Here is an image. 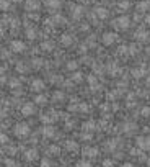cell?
<instances>
[{
	"mask_svg": "<svg viewBox=\"0 0 150 167\" xmlns=\"http://www.w3.org/2000/svg\"><path fill=\"white\" fill-rule=\"evenodd\" d=\"M111 25L116 28V30H127L131 26V18L127 15H123V17H118L111 21Z\"/></svg>",
	"mask_w": 150,
	"mask_h": 167,
	"instance_id": "1",
	"label": "cell"
},
{
	"mask_svg": "<svg viewBox=\"0 0 150 167\" xmlns=\"http://www.w3.org/2000/svg\"><path fill=\"white\" fill-rule=\"evenodd\" d=\"M77 67H78V62L77 61H69L67 62V69L69 70H77Z\"/></svg>",
	"mask_w": 150,
	"mask_h": 167,
	"instance_id": "36",
	"label": "cell"
},
{
	"mask_svg": "<svg viewBox=\"0 0 150 167\" xmlns=\"http://www.w3.org/2000/svg\"><path fill=\"white\" fill-rule=\"evenodd\" d=\"M78 167H91V164H90V161H80L77 164Z\"/></svg>",
	"mask_w": 150,
	"mask_h": 167,
	"instance_id": "43",
	"label": "cell"
},
{
	"mask_svg": "<svg viewBox=\"0 0 150 167\" xmlns=\"http://www.w3.org/2000/svg\"><path fill=\"white\" fill-rule=\"evenodd\" d=\"M72 43H74V39H72V36H70V34H62V36H60V44H62L64 48L72 46Z\"/></svg>",
	"mask_w": 150,
	"mask_h": 167,
	"instance_id": "17",
	"label": "cell"
},
{
	"mask_svg": "<svg viewBox=\"0 0 150 167\" xmlns=\"http://www.w3.org/2000/svg\"><path fill=\"white\" fill-rule=\"evenodd\" d=\"M10 48H12L13 53H23V51L26 49L25 43H23V41H20V39H13V41L10 43Z\"/></svg>",
	"mask_w": 150,
	"mask_h": 167,
	"instance_id": "8",
	"label": "cell"
},
{
	"mask_svg": "<svg viewBox=\"0 0 150 167\" xmlns=\"http://www.w3.org/2000/svg\"><path fill=\"white\" fill-rule=\"evenodd\" d=\"M26 36H28V39H34V38H36V30H33V28H28V30H26Z\"/></svg>",
	"mask_w": 150,
	"mask_h": 167,
	"instance_id": "35",
	"label": "cell"
},
{
	"mask_svg": "<svg viewBox=\"0 0 150 167\" xmlns=\"http://www.w3.org/2000/svg\"><path fill=\"white\" fill-rule=\"evenodd\" d=\"M56 118H57L56 112H46V113L41 115V121L44 123V125H52Z\"/></svg>",
	"mask_w": 150,
	"mask_h": 167,
	"instance_id": "7",
	"label": "cell"
},
{
	"mask_svg": "<svg viewBox=\"0 0 150 167\" xmlns=\"http://www.w3.org/2000/svg\"><path fill=\"white\" fill-rule=\"evenodd\" d=\"M52 165L54 164L49 161V159H42V161H41V167H52Z\"/></svg>",
	"mask_w": 150,
	"mask_h": 167,
	"instance_id": "41",
	"label": "cell"
},
{
	"mask_svg": "<svg viewBox=\"0 0 150 167\" xmlns=\"http://www.w3.org/2000/svg\"><path fill=\"white\" fill-rule=\"evenodd\" d=\"M82 139L83 141H91V139H93V136H91V133H83L82 134Z\"/></svg>",
	"mask_w": 150,
	"mask_h": 167,
	"instance_id": "42",
	"label": "cell"
},
{
	"mask_svg": "<svg viewBox=\"0 0 150 167\" xmlns=\"http://www.w3.org/2000/svg\"><path fill=\"white\" fill-rule=\"evenodd\" d=\"M140 115H142V117H150V107H144V108H142V110H140Z\"/></svg>",
	"mask_w": 150,
	"mask_h": 167,
	"instance_id": "38",
	"label": "cell"
},
{
	"mask_svg": "<svg viewBox=\"0 0 150 167\" xmlns=\"http://www.w3.org/2000/svg\"><path fill=\"white\" fill-rule=\"evenodd\" d=\"M96 72H101L103 70V66H99V64H95V67H93Z\"/></svg>",
	"mask_w": 150,
	"mask_h": 167,
	"instance_id": "48",
	"label": "cell"
},
{
	"mask_svg": "<svg viewBox=\"0 0 150 167\" xmlns=\"http://www.w3.org/2000/svg\"><path fill=\"white\" fill-rule=\"evenodd\" d=\"M7 143H8V136L3 133V134H2V144H7Z\"/></svg>",
	"mask_w": 150,
	"mask_h": 167,
	"instance_id": "47",
	"label": "cell"
},
{
	"mask_svg": "<svg viewBox=\"0 0 150 167\" xmlns=\"http://www.w3.org/2000/svg\"><path fill=\"white\" fill-rule=\"evenodd\" d=\"M17 70L20 72V74H26V72H28V67L25 66L23 62H18V64H17Z\"/></svg>",
	"mask_w": 150,
	"mask_h": 167,
	"instance_id": "34",
	"label": "cell"
},
{
	"mask_svg": "<svg viewBox=\"0 0 150 167\" xmlns=\"http://www.w3.org/2000/svg\"><path fill=\"white\" fill-rule=\"evenodd\" d=\"M25 8L28 12H38L41 8V2L39 0H25Z\"/></svg>",
	"mask_w": 150,
	"mask_h": 167,
	"instance_id": "6",
	"label": "cell"
},
{
	"mask_svg": "<svg viewBox=\"0 0 150 167\" xmlns=\"http://www.w3.org/2000/svg\"><path fill=\"white\" fill-rule=\"evenodd\" d=\"M135 128H137V126H135V123L129 121V123H124V128L123 129H124L126 133H132V131H135Z\"/></svg>",
	"mask_w": 150,
	"mask_h": 167,
	"instance_id": "26",
	"label": "cell"
},
{
	"mask_svg": "<svg viewBox=\"0 0 150 167\" xmlns=\"http://www.w3.org/2000/svg\"><path fill=\"white\" fill-rule=\"evenodd\" d=\"M51 82H54V84H62V82H64V77H62V76H54V77H51Z\"/></svg>",
	"mask_w": 150,
	"mask_h": 167,
	"instance_id": "37",
	"label": "cell"
},
{
	"mask_svg": "<svg viewBox=\"0 0 150 167\" xmlns=\"http://www.w3.org/2000/svg\"><path fill=\"white\" fill-rule=\"evenodd\" d=\"M147 164H148V167H150V159H148V161H147Z\"/></svg>",
	"mask_w": 150,
	"mask_h": 167,
	"instance_id": "52",
	"label": "cell"
},
{
	"mask_svg": "<svg viewBox=\"0 0 150 167\" xmlns=\"http://www.w3.org/2000/svg\"><path fill=\"white\" fill-rule=\"evenodd\" d=\"M129 54H137V46H135V44L129 46Z\"/></svg>",
	"mask_w": 150,
	"mask_h": 167,
	"instance_id": "46",
	"label": "cell"
},
{
	"mask_svg": "<svg viewBox=\"0 0 150 167\" xmlns=\"http://www.w3.org/2000/svg\"><path fill=\"white\" fill-rule=\"evenodd\" d=\"M44 81H41V79H34V81L31 82V90L34 92H41V90H44Z\"/></svg>",
	"mask_w": 150,
	"mask_h": 167,
	"instance_id": "11",
	"label": "cell"
},
{
	"mask_svg": "<svg viewBox=\"0 0 150 167\" xmlns=\"http://www.w3.org/2000/svg\"><path fill=\"white\" fill-rule=\"evenodd\" d=\"M52 23L54 25H65V17L64 15H54L52 17Z\"/></svg>",
	"mask_w": 150,
	"mask_h": 167,
	"instance_id": "25",
	"label": "cell"
},
{
	"mask_svg": "<svg viewBox=\"0 0 150 167\" xmlns=\"http://www.w3.org/2000/svg\"><path fill=\"white\" fill-rule=\"evenodd\" d=\"M65 149H67L69 152H75V151H78V143L74 141V139H69V141L65 143Z\"/></svg>",
	"mask_w": 150,
	"mask_h": 167,
	"instance_id": "18",
	"label": "cell"
},
{
	"mask_svg": "<svg viewBox=\"0 0 150 167\" xmlns=\"http://www.w3.org/2000/svg\"><path fill=\"white\" fill-rule=\"evenodd\" d=\"M88 84H90V89L93 90V92H96L98 89H99V85H98V81H96V77L91 74V76H88Z\"/></svg>",
	"mask_w": 150,
	"mask_h": 167,
	"instance_id": "19",
	"label": "cell"
},
{
	"mask_svg": "<svg viewBox=\"0 0 150 167\" xmlns=\"http://www.w3.org/2000/svg\"><path fill=\"white\" fill-rule=\"evenodd\" d=\"M0 7H2V10H3V12H7V10L10 8V2H8V0H2V3H0Z\"/></svg>",
	"mask_w": 150,
	"mask_h": 167,
	"instance_id": "39",
	"label": "cell"
},
{
	"mask_svg": "<svg viewBox=\"0 0 150 167\" xmlns=\"http://www.w3.org/2000/svg\"><path fill=\"white\" fill-rule=\"evenodd\" d=\"M98 148H85L83 149V156L87 159H91V157H96L98 156Z\"/></svg>",
	"mask_w": 150,
	"mask_h": 167,
	"instance_id": "14",
	"label": "cell"
},
{
	"mask_svg": "<svg viewBox=\"0 0 150 167\" xmlns=\"http://www.w3.org/2000/svg\"><path fill=\"white\" fill-rule=\"evenodd\" d=\"M31 66L34 69H39L42 66V59H41V57H33V59H31Z\"/></svg>",
	"mask_w": 150,
	"mask_h": 167,
	"instance_id": "30",
	"label": "cell"
},
{
	"mask_svg": "<svg viewBox=\"0 0 150 167\" xmlns=\"http://www.w3.org/2000/svg\"><path fill=\"white\" fill-rule=\"evenodd\" d=\"M119 72H121V69L118 67L116 62H111L109 66H108V74H109V76H118Z\"/></svg>",
	"mask_w": 150,
	"mask_h": 167,
	"instance_id": "20",
	"label": "cell"
},
{
	"mask_svg": "<svg viewBox=\"0 0 150 167\" xmlns=\"http://www.w3.org/2000/svg\"><path fill=\"white\" fill-rule=\"evenodd\" d=\"M95 125H96V123L93 120H88V121H85L83 125H82V128H83V131H93V129L96 128Z\"/></svg>",
	"mask_w": 150,
	"mask_h": 167,
	"instance_id": "21",
	"label": "cell"
},
{
	"mask_svg": "<svg viewBox=\"0 0 150 167\" xmlns=\"http://www.w3.org/2000/svg\"><path fill=\"white\" fill-rule=\"evenodd\" d=\"M121 167H134L131 162H126V164H123V165H121Z\"/></svg>",
	"mask_w": 150,
	"mask_h": 167,
	"instance_id": "50",
	"label": "cell"
},
{
	"mask_svg": "<svg viewBox=\"0 0 150 167\" xmlns=\"http://www.w3.org/2000/svg\"><path fill=\"white\" fill-rule=\"evenodd\" d=\"M46 102H47L46 95H36V97H34V103H36V105H44Z\"/></svg>",
	"mask_w": 150,
	"mask_h": 167,
	"instance_id": "29",
	"label": "cell"
},
{
	"mask_svg": "<svg viewBox=\"0 0 150 167\" xmlns=\"http://www.w3.org/2000/svg\"><path fill=\"white\" fill-rule=\"evenodd\" d=\"M135 144H137L139 149L148 151V149H150V138H148V136H139L137 139H135Z\"/></svg>",
	"mask_w": 150,
	"mask_h": 167,
	"instance_id": "4",
	"label": "cell"
},
{
	"mask_svg": "<svg viewBox=\"0 0 150 167\" xmlns=\"http://www.w3.org/2000/svg\"><path fill=\"white\" fill-rule=\"evenodd\" d=\"M135 39L137 41H148L150 39V33L144 28H139L137 31H135Z\"/></svg>",
	"mask_w": 150,
	"mask_h": 167,
	"instance_id": "9",
	"label": "cell"
},
{
	"mask_svg": "<svg viewBox=\"0 0 150 167\" xmlns=\"http://www.w3.org/2000/svg\"><path fill=\"white\" fill-rule=\"evenodd\" d=\"M44 5L47 7L49 10H57V8H60V0H44Z\"/></svg>",
	"mask_w": 150,
	"mask_h": 167,
	"instance_id": "15",
	"label": "cell"
},
{
	"mask_svg": "<svg viewBox=\"0 0 150 167\" xmlns=\"http://www.w3.org/2000/svg\"><path fill=\"white\" fill-rule=\"evenodd\" d=\"M59 152H60V148L56 146V144H52V146L47 148V154L49 156H59Z\"/></svg>",
	"mask_w": 150,
	"mask_h": 167,
	"instance_id": "24",
	"label": "cell"
},
{
	"mask_svg": "<svg viewBox=\"0 0 150 167\" xmlns=\"http://www.w3.org/2000/svg\"><path fill=\"white\" fill-rule=\"evenodd\" d=\"M114 162L111 161V159H106V161H103V167H113Z\"/></svg>",
	"mask_w": 150,
	"mask_h": 167,
	"instance_id": "44",
	"label": "cell"
},
{
	"mask_svg": "<svg viewBox=\"0 0 150 167\" xmlns=\"http://www.w3.org/2000/svg\"><path fill=\"white\" fill-rule=\"evenodd\" d=\"M64 98H65V95H64V92H60V90H57V92L52 93V100L54 102H62Z\"/></svg>",
	"mask_w": 150,
	"mask_h": 167,
	"instance_id": "27",
	"label": "cell"
},
{
	"mask_svg": "<svg viewBox=\"0 0 150 167\" xmlns=\"http://www.w3.org/2000/svg\"><path fill=\"white\" fill-rule=\"evenodd\" d=\"M83 15V7L82 5H74L72 7V18L74 20H80Z\"/></svg>",
	"mask_w": 150,
	"mask_h": 167,
	"instance_id": "13",
	"label": "cell"
},
{
	"mask_svg": "<svg viewBox=\"0 0 150 167\" xmlns=\"http://www.w3.org/2000/svg\"><path fill=\"white\" fill-rule=\"evenodd\" d=\"M83 81V76L80 74V72H74V74H72V82H82Z\"/></svg>",
	"mask_w": 150,
	"mask_h": 167,
	"instance_id": "33",
	"label": "cell"
},
{
	"mask_svg": "<svg viewBox=\"0 0 150 167\" xmlns=\"http://www.w3.org/2000/svg\"><path fill=\"white\" fill-rule=\"evenodd\" d=\"M132 76H134L135 79H140V77L145 76V70H144V69H134V70H132Z\"/></svg>",
	"mask_w": 150,
	"mask_h": 167,
	"instance_id": "31",
	"label": "cell"
},
{
	"mask_svg": "<svg viewBox=\"0 0 150 167\" xmlns=\"http://www.w3.org/2000/svg\"><path fill=\"white\" fill-rule=\"evenodd\" d=\"M36 113V103H25L23 107H21V115L23 117H31V115Z\"/></svg>",
	"mask_w": 150,
	"mask_h": 167,
	"instance_id": "5",
	"label": "cell"
},
{
	"mask_svg": "<svg viewBox=\"0 0 150 167\" xmlns=\"http://www.w3.org/2000/svg\"><path fill=\"white\" fill-rule=\"evenodd\" d=\"M54 134H56V129H54V126H51V125H46L44 128H42V136H44V138H54Z\"/></svg>",
	"mask_w": 150,
	"mask_h": 167,
	"instance_id": "16",
	"label": "cell"
},
{
	"mask_svg": "<svg viewBox=\"0 0 150 167\" xmlns=\"http://www.w3.org/2000/svg\"><path fill=\"white\" fill-rule=\"evenodd\" d=\"M41 49L46 51V53H51V51L54 49V43H52V41H44V43H41Z\"/></svg>",
	"mask_w": 150,
	"mask_h": 167,
	"instance_id": "23",
	"label": "cell"
},
{
	"mask_svg": "<svg viewBox=\"0 0 150 167\" xmlns=\"http://www.w3.org/2000/svg\"><path fill=\"white\" fill-rule=\"evenodd\" d=\"M8 87H10V89H18V87H21L20 79H10V81H8Z\"/></svg>",
	"mask_w": 150,
	"mask_h": 167,
	"instance_id": "28",
	"label": "cell"
},
{
	"mask_svg": "<svg viewBox=\"0 0 150 167\" xmlns=\"http://www.w3.org/2000/svg\"><path fill=\"white\" fill-rule=\"evenodd\" d=\"M150 8V0H142V2L137 3V10L139 12H147Z\"/></svg>",
	"mask_w": 150,
	"mask_h": 167,
	"instance_id": "22",
	"label": "cell"
},
{
	"mask_svg": "<svg viewBox=\"0 0 150 167\" xmlns=\"http://www.w3.org/2000/svg\"><path fill=\"white\" fill-rule=\"evenodd\" d=\"M118 7H119V10H123V12H124V10H129V8H131V3L127 2V0H123V2H119Z\"/></svg>",
	"mask_w": 150,
	"mask_h": 167,
	"instance_id": "32",
	"label": "cell"
},
{
	"mask_svg": "<svg viewBox=\"0 0 150 167\" xmlns=\"http://www.w3.org/2000/svg\"><path fill=\"white\" fill-rule=\"evenodd\" d=\"M95 13H96V17H98L99 20H104V18H108V15H109L108 8H104V7H101V5H98L96 8H95Z\"/></svg>",
	"mask_w": 150,
	"mask_h": 167,
	"instance_id": "10",
	"label": "cell"
},
{
	"mask_svg": "<svg viewBox=\"0 0 150 167\" xmlns=\"http://www.w3.org/2000/svg\"><path fill=\"white\" fill-rule=\"evenodd\" d=\"M13 133H15L17 138H26L30 134V126L26 123H17L15 128H13Z\"/></svg>",
	"mask_w": 150,
	"mask_h": 167,
	"instance_id": "2",
	"label": "cell"
},
{
	"mask_svg": "<svg viewBox=\"0 0 150 167\" xmlns=\"http://www.w3.org/2000/svg\"><path fill=\"white\" fill-rule=\"evenodd\" d=\"M148 84H150V77H148Z\"/></svg>",
	"mask_w": 150,
	"mask_h": 167,
	"instance_id": "53",
	"label": "cell"
},
{
	"mask_svg": "<svg viewBox=\"0 0 150 167\" xmlns=\"http://www.w3.org/2000/svg\"><path fill=\"white\" fill-rule=\"evenodd\" d=\"M145 21H147V25H150V15H148V17L145 18Z\"/></svg>",
	"mask_w": 150,
	"mask_h": 167,
	"instance_id": "51",
	"label": "cell"
},
{
	"mask_svg": "<svg viewBox=\"0 0 150 167\" xmlns=\"http://www.w3.org/2000/svg\"><path fill=\"white\" fill-rule=\"evenodd\" d=\"M90 110V108H88V105L87 103H80V105H78V112H82V113H87Z\"/></svg>",
	"mask_w": 150,
	"mask_h": 167,
	"instance_id": "40",
	"label": "cell"
},
{
	"mask_svg": "<svg viewBox=\"0 0 150 167\" xmlns=\"http://www.w3.org/2000/svg\"><path fill=\"white\" fill-rule=\"evenodd\" d=\"M23 157L26 159V161H36V159H38V151L36 149H28V151H25V154H23Z\"/></svg>",
	"mask_w": 150,
	"mask_h": 167,
	"instance_id": "12",
	"label": "cell"
},
{
	"mask_svg": "<svg viewBox=\"0 0 150 167\" xmlns=\"http://www.w3.org/2000/svg\"><path fill=\"white\" fill-rule=\"evenodd\" d=\"M101 41H103L104 46H111V44H114V43L118 41V34L113 33V31H106V33L101 36Z\"/></svg>",
	"mask_w": 150,
	"mask_h": 167,
	"instance_id": "3",
	"label": "cell"
},
{
	"mask_svg": "<svg viewBox=\"0 0 150 167\" xmlns=\"http://www.w3.org/2000/svg\"><path fill=\"white\" fill-rule=\"evenodd\" d=\"M5 165H7V167H17L15 161H12V159H7V161H5Z\"/></svg>",
	"mask_w": 150,
	"mask_h": 167,
	"instance_id": "45",
	"label": "cell"
},
{
	"mask_svg": "<svg viewBox=\"0 0 150 167\" xmlns=\"http://www.w3.org/2000/svg\"><path fill=\"white\" fill-rule=\"evenodd\" d=\"M8 154H10V156H15V154H17V149H15V148H10V149H8Z\"/></svg>",
	"mask_w": 150,
	"mask_h": 167,
	"instance_id": "49",
	"label": "cell"
}]
</instances>
